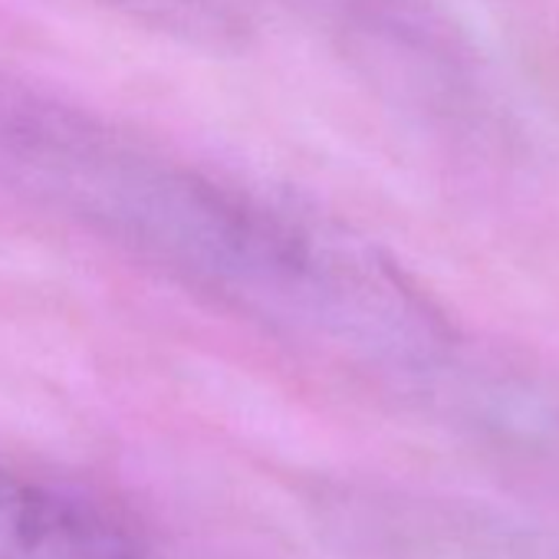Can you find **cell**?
Returning a JSON list of instances; mask_svg holds the SVG:
<instances>
[{"label": "cell", "mask_w": 559, "mask_h": 559, "mask_svg": "<svg viewBox=\"0 0 559 559\" xmlns=\"http://www.w3.org/2000/svg\"><path fill=\"white\" fill-rule=\"evenodd\" d=\"M320 510L369 559H559V533L474 503L353 497Z\"/></svg>", "instance_id": "6da1fadb"}, {"label": "cell", "mask_w": 559, "mask_h": 559, "mask_svg": "<svg viewBox=\"0 0 559 559\" xmlns=\"http://www.w3.org/2000/svg\"><path fill=\"white\" fill-rule=\"evenodd\" d=\"M0 559H145V539L112 503L0 464Z\"/></svg>", "instance_id": "7a4b0ae2"}]
</instances>
